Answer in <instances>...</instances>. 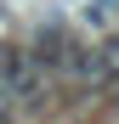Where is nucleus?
I'll list each match as a JSON object with an SVG mask.
<instances>
[{
  "label": "nucleus",
  "mask_w": 119,
  "mask_h": 124,
  "mask_svg": "<svg viewBox=\"0 0 119 124\" xmlns=\"http://www.w3.org/2000/svg\"><path fill=\"white\" fill-rule=\"evenodd\" d=\"M0 90H6V101L46 96V68L34 62V51H0Z\"/></svg>",
  "instance_id": "f257e3e1"
}]
</instances>
